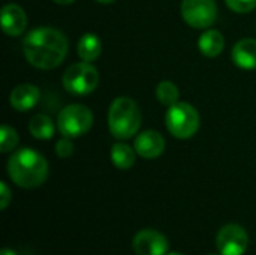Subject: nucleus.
<instances>
[{"label":"nucleus","mask_w":256,"mask_h":255,"mask_svg":"<svg viewBox=\"0 0 256 255\" xmlns=\"http://www.w3.org/2000/svg\"><path fill=\"white\" fill-rule=\"evenodd\" d=\"M22 53L32 66L38 69H54L68 54V39L57 29L38 27L24 38Z\"/></svg>","instance_id":"1"},{"label":"nucleus","mask_w":256,"mask_h":255,"mask_svg":"<svg viewBox=\"0 0 256 255\" xmlns=\"http://www.w3.org/2000/svg\"><path fill=\"white\" fill-rule=\"evenodd\" d=\"M8 174L20 188L33 189L46 180L48 162L33 149H20L8 161Z\"/></svg>","instance_id":"2"},{"label":"nucleus","mask_w":256,"mask_h":255,"mask_svg":"<svg viewBox=\"0 0 256 255\" xmlns=\"http://www.w3.org/2000/svg\"><path fill=\"white\" fill-rule=\"evenodd\" d=\"M141 126V111L136 102L128 96L117 98L108 111L110 132L118 140H129L138 134Z\"/></svg>","instance_id":"3"},{"label":"nucleus","mask_w":256,"mask_h":255,"mask_svg":"<svg viewBox=\"0 0 256 255\" xmlns=\"http://www.w3.org/2000/svg\"><path fill=\"white\" fill-rule=\"evenodd\" d=\"M165 125L170 134L180 140L194 137L200 129V114L188 102H177L168 107L165 114Z\"/></svg>","instance_id":"4"},{"label":"nucleus","mask_w":256,"mask_h":255,"mask_svg":"<svg viewBox=\"0 0 256 255\" xmlns=\"http://www.w3.org/2000/svg\"><path fill=\"white\" fill-rule=\"evenodd\" d=\"M93 125V113L88 107L72 104L64 107L57 119V128L63 137L76 138L88 132Z\"/></svg>","instance_id":"5"},{"label":"nucleus","mask_w":256,"mask_h":255,"mask_svg":"<svg viewBox=\"0 0 256 255\" xmlns=\"http://www.w3.org/2000/svg\"><path fill=\"white\" fill-rule=\"evenodd\" d=\"M99 83V75L96 68L88 62H80L69 66L63 74V87L76 96L92 93Z\"/></svg>","instance_id":"6"},{"label":"nucleus","mask_w":256,"mask_h":255,"mask_svg":"<svg viewBox=\"0 0 256 255\" xmlns=\"http://www.w3.org/2000/svg\"><path fill=\"white\" fill-rule=\"evenodd\" d=\"M183 20L195 29H207L218 18V6L214 0H183Z\"/></svg>","instance_id":"7"},{"label":"nucleus","mask_w":256,"mask_h":255,"mask_svg":"<svg viewBox=\"0 0 256 255\" xmlns=\"http://www.w3.org/2000/svg\"><path fill=\"white\" fill-rule=\"evenodd\" d=\"M216 245L220 255H243L248 249L249 237L246 230L238 224H228L220 228Z\"/></svg>","instance_id":"8"},{"label":"nucleus","mask_w":256,"mask_h":255,"mask_svg":"<svg viewBox=\"0 0 256 255\" xmlns=\"http://www.w3.org/2000/svg\"><path fill=\"white\" fill-rule=\"evenodd\" d=\"M134 249L136 255H166L170 243L156 230H141L134 237Z\"/></svg>","instance_id":"9"},{"label":"nucleus","mask_w":256,"mask_h":255,"mask_svg":"<svg viewBox=\"0 0 256 255\" xmlns=\"http://www.w3.org/2000/svg\"><path fill=\"white\" fill-rule=\"evenodd\" d=\"M135 152L146 159H156L165 150V140L156 131H144L135 138Z\"/></svg>","instance_id":"10"},{"label":"nucleus","mask_w":256,"mask_h":255,"mask_svg":"<svg viewBox=\"0 0 256 255\" xmlns=\"http://www.w3.org/2000/svg\"><path fill=\"white\" fill-rule=\"evenodd\" d=\"M0 17H2V29L9 36H20L27 26V17L24 9L15 3L4 5Z\"/></svg>","instance_id":"11"},{"label":"nucleus","mask_w":256,"mask_h":255,"mask_svg":"<svg viewBox=\"0 0 256 255\" xmlns=\"http://www.w3.org/2000/svg\"><path fill=\"white\" fill-rule=\"evenodd\" d=\"M39 89L33 84H18L9 95V102L16 111H28L39 101Z\"/></svg>","instance_id":"12"},{"label":"nucleus","mask_w":256,"mask_h":255,"mask_svg":"<svg viewBox=\"0 0 256 255\" xmlns=\"http://www.w3.org/2000/svg\"><path fill=\"white\" fill-rule=\"evenodd\" d=\"M232 62L242 69H256V39L238 41L232 48Z\"/></svg>","instance_id":"13"},{"label":"nucleus","mask_w":256,"mask_h":255,"mask_svg":"<svg viewBox=\"0 0 256 255\" xmlns=\"http://www.w3.org/2000/svg\"><path fill=\"white\" fill-rule=\"evenodd\" d=\"M225 47V38L218 30H207L201 35L198 41L200 51L207 57H216L224 51Z\"/></svg>","instance_id":"14"},{"label":"nucleus","mask_w":256,"mask_h":255,"mask_svg":"<svg viewBox=\"0 0 256 255\" xmlns=\"http://www.w3.org/2000/svg\"><path fill=\"white\" fill-rule=\"evenodd\" d=\"M102 51V44L99 38L93 33H86L78 42V56L82 62H93L99 57Z\"/></svg>","instance_id":"15"},{"label":"nucleus","mask_w":256,"mask_h":255,"mask_svg":"<svg viewBox=\"0 0 256 255\" xmlns=\"http://www.w3.org/2000/svg\"><path fill=\"white\" fill-rule=\"evenodd\" d=\"M28 131L38 140H50L54 135V125L48 116L36 114L30 119Z\"/></svg>","instance_id":"16"},{"label":"nucleus","mask_w":256,"mask_h":255,"mask_svg":"<svg viewBox=\"0 0 256 255\" xmlns=\"http://www.w3.org/2000/svg\"><path fill=\"white\" fill-rule=\"evenodd\" d=\"M111 161L117 168L128 170L135 164V150L124 143H117L111 147Z\"/></svg>","instance_id":"17"},{"label":"nucleus","mask_w":256,"mask_h":255,"mask_svg":"<svg viewBox=\"0 0 256 255\" xmlns=\"http://www.w3.org/2000/svg\"><path fill=\"white\" fill-rule=\"evenodd\" d=\"M178 89L174 83L171 81H162L159 83V86L156 87V98L160 104L166 105V107H171L174 104L178 102Z\"/></svg>","instance_id":"18"},{"label":"nucleus","mask_w":256,"mask_h":255,"mask_svg":"<svg viewBox=\"0 0 256 255\" xmlns=\"http://www.w3.org/2000/svg\"><path fill=\"white\" fill-rule=\"evenodd\" d=\"M18 144V134L14 128L3 125L0 129V152L8 153Z\"/></svg>","instance_id":"19"},{"label":"nucleus","mask_w":256,"mask_h":255,"mask_svg":"<svg viewBox=\"0 0 256 255\" xmlns=\"http://www.w3.org/2000/svg\"><path fill=\"white\" fill-rule=\"evenodd\" d=\"M225 3L237 14H248L256 8V0H225Z\"/></svg>","instance_id":"20"},{"label":"nucleus","mask_w":256,"mask_h":255,"mask_svg":"<svg viewBox=\"0 0 256 255\" xmlns=\"http://www.w3.org/2000/svg\"><path fill=\"white\" fill-rule=\"evenodd\" d=\"M56 153L58 158H69L74 153V144H72L70 138L63 137L62 140H58L56 144Z\"/></svg>","instance_id":"21"},{"label":"nucleus","mask_w":256,"mask_h":255,"mask_svg":"<svg viewBox=\"0 0 256 255\" xmlns=\"http://www.w3.org/2000/svg\"><path fill=\"white\" fill-rule=\"evenodd\" d=\"M10 200H12V194H10L8 185L4 182H2L0 183V209L4 210L9 206Z\"/></svg>","instance_id":"22"},{"label":"nucleus","mask_w":256,"mask_h":255,"mask_svg":"<svg viewBox=\"0 0 256 255\" xmlns=\"http://www.w3.org/2000/svg\"><path fill=\"white\" fill-rule=\"evenodd\" d=\"M2 255H16L12 249H9V248H3L2 249Z\"/></svg>","instance_id":"23"},{"label":"nucleus","mask_w":256,"mask_h":255,"mask_svg":"<svg viewBox=\"0 0 256 255\" xmlns=\"http://www.w3.org/2000/svg\"><path fill=\"white\" fill-rule=\"evenodd\" d=\"M56 3H58V5H70V3H74L75 0H54Z\"/></svg>","instance_id":"24"},{"label":"nucleus","mask_w":256,"mask_h":255,"mask_svg":"<svg viewBox=\"0 0 256 255\" xmlns=\"http://www.w3.org/2000/svg\"><path fill=\"white\" fill-rule=\"evenodd\" d=\"M96 2H99V3H104V5H108V3H114L116 0H96Z\"/></svg>","instance_id":"25"},{"label":"nucleus","mask_w":256,"mask_h":255,"mask_svg":"<svg viewBox=\"0 0 256 255\" xmlns=\"http://www.w3.org/2000/svg\"><path fill=\"white\" fill-rule=\"evenodd\" d=\"M170 255H183V254H178V252H172V254H170Z\"/></svg>","instance_id":"26"},{"label":"nucleus","mask_w":256,"mask_h":255,"mask_svg":"<svg viewBox=\"0 0 256 255\" xmlns=\"http://www.w3.org/2000/svg\"><path fill=\"white\" fill-rule=\"evenodd\" d=\"M208 255H216V254H208Z\"/></svg>","instance_id":"27"}]
</instances>
